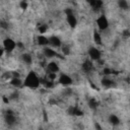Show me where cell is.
Instances as JSON below:
<instances>
[{
  "mask_svg": "<svg viewBox=\"0 0 130 130\" xmlns=\"http://www.w3.org/2000/svg\"><path fill=\"white\" fill-rule=\"evenodd\" d=\"M40 85V78L37 76V74L34 71H30L27 73L23 80V86L29 87V88H37Z\"/></svg>",
  "mask_w": 130,
  "mask_h": 130,
  "instance_id": "6da1fadb",
  "label": "cell"
},
{
  "mask_svg": "<svg viewBox=\"0 0 130 130\" xmlns=\"http://www.w3.org/2000/svg\"><path fill=\"white\" fill-rule=\"evenodd\" d=\"M16 47V43L10 39V38H7L3 41V49L6 50L7 52H12Z\"/></svg>",
  "mask_w": 130,
  "mask_h": 130,
  "instance_id": "7a4b0ae2",
  "label": "cell"
},
{
  "mask_svg": "<svg viewBox=\"0 0 130 130\" xmlns=\"http://www.w3.org/2000/svg\"><path fill=\"white\" fill-rule=\"evenodd\" d=\"M96 23H98V26L100 29L104 30V29H107L108 26H109V21L107 19V17L105 15H101L98 19H96Z\"/></svg>",
  "mask_w": 130,
  "mask_h": 130,
  "instance_id": "3957f363",
  "label": "cell"
},
{
  "mask_svg": "<svg viewBox=\"0 0 130 130\" xmlns=\"http://www.w3.org/2000/svg\"><path fill=\"white\" fill-rule=\"evenodd\" d=\"M5 122L9 125V126H12L16 123V118H15V115L12 111H7L6 114H5Z\"/></svg>",
  "mask_w": 130,
  "mask_h": 130,
  "instance_id": "277c9868",
  "label": "cell"
},
{
  "mask_svg": "<svg viewBox=\"0 0 130 130\" xmlns=\"http://www.w3.org/2000/svg\"><path fill=\"white\" fill-rule=\"evenodd\" d=\"M58 81H59V83H61V84H63V85H70V84H72V79L67 75V74H65V73H62V74H60V76H59V78H58Z\"/></svg>",
  "mask_w": 130,
  "mask_h": 130,
  "instance_id": "5b68a950",
  "label": "cell"
},
{
  "mask_svg": "<svg viewBox=\"0 0 130 130\" xmlns=\"http://www.w3.org/2000/svg\"><path fill=\"white\" fill-rule=\"evenodd\" d=\"M88 55L91 60H100L101 58V52L96 48H90L88 50Z\"/></svg>",
  "mask_w": 130,
  "mask_h": 130,
  "instance_id": "8992f818",
  "label": "cell"
},
{
  "mask_svg": "<svg viewBox=\"0 0 130 130\" xmlns=\"http://www.w3.org/2000/svg\"><path fill=\"white\" fill-rule=\"evenodd\" d=\"M48 40H49V45H51L52 47L58 48V47L61 46V41H60V39H59L58 37H56V36H52V37H50Z\"/></svg>",
  "mask_w": 130,
  "mask_h": 130,
  "instance_id": "52a82bcc",
  "label": "cell"
},
{
  "mask_svg": "<svg viewBox=\"0 0 130 130\" xmlns=\"http://www.w3.org/2000/svg\"><path fill=\"white\" fill-rule=\"evenodd\" d=\"M66 19H67L68 24H69L71 27H75V26H76V24H77V19H76L75 15H74L73 13L66 15Z\"/></svg>",
  "mask_w": 130,
  "mask_h": 130,
  "instance_id": "ba28073f",
  "label": "cell"
},
{
  "mask_svg": "<svg viewBox=\"0 0 130 130\" xmlns=\"http://www.w3.org/2000/svg\"><path fill=\"white\" fill-rule=\"evenodd\" d=\"M44 55H45L47 58H53V57H55V56L60 57V56L57 54V52L54 51V50L51 49V48H45V49H44ZM60 58H61V57H60Z\"/></svg>",
  "mask_w": 130,
  "mask_h": 130,
  "instance_id": "9c48e42d",
  "label": "cell"
},
{
  "mask_svg": "<svg viewBox=\"0 0 130 130\" xmlns=\"http://www.w3.org/2000/svg\"><path fill=\"white\" fill-rule=\"evenodd\" d=\"M47 68H48V71H49L50 73H55V74H56V72L59 71V66H58V64L55 63V62H50V63L47 65Z\"/></svg>",
  "mask_w": 130,
  "mask_h": 130,
  "instance_id": "30bf717a",
  "label": "cell"
},
{
  "mask_svg": "<svg viewBox=\"0 0 130 130\" xmlns=\"http://www.w3.org/2000/svg\"><path fill=\"white\" fill-rule=\"evenodd\" d=\"M10 84L14 87H21L23 85V81L19 77H12L10 80Z\"/></svg>",
  "mask_w": 130,
  "mask_h": 130,
  "instance_id": "8fae6325",
  "label": "cell"
},
{
  "mask_svg": "<svg viewBox=\"0 0 130 130\" xmlns=\"http://www.w3.org/2000/svg\"><path fill=\"white\" fill-rule=\"evenodd\" d=\"M68 114L69 115H75V116H81L83 113H82L81 110H79L76 107H70L68 109Z\"/></svg>",
  "mask_w": 130,
  "mask_h": 130,
  "instance_id": "7c38bea8",
  "label": "cell"
},
{
  "mask_svg": "<svg viewBox=\"0 0 130 130\" xmlns=\"http://www.w3.org/2000/svg\"><path fill=\"white\" fill-rule=\"evenodd\" d=\"M37 40H38V44L41 45V46H47V45H49V40H48V38H46L45 36L40 35V36L37 38Z\"/></svg>",
  "mask_w": 130,
  "mask_h": 130,
  "instance_id": "4fadbf2b",
  "label": "cell"
},
{
  "mask_svg": "<svg viewBox=\"0 0 130 130\" xmlns=\"http://www.w3.org/2000/svg\"><path fill=\"white\" fill-rule=\"evenodd\" d=\"M109 122H110L112 125L117 126V125H119V124H120V119H119V118H118L116 115L112 114V115L109 117Z\"/></svg>",
  "mask_w": 130,
  "mask_h": 130,
  "instance_id": "5bb4252c",
  "label": "cell"
},
{
  "mask_svg": "<svg viewBox=\"0 0 130 130\" xmlns=\"http://www.w3.org/2000/svg\"><path fill=\"white\" fill-rule=\"evenodd\" d=\"M89 4H90L94 9H99V8H101V6L103 5V1H101V0H91V1H89Z\"/></svg>",
  "mask_w": 130,
  "mask_h": 130,
  "instance_id": "9a60e30c",
  "label": "cell"
},
{
  "mask_svg": "<svg viewBox=\"0 0 130 130\" xmlns=\"http://www.w3.org/2000/svg\"><path fill=\"white\" fill-rule=\"evenodd\" d=\"M21 59H22V61H23L24 63H26V64H30V63L32 62V58H31V56H30L29 54H27V53L23 54V55L21 56Z\"/></svg>",
  "mask_w": 130,
  "mask_h": 130,
  "instance_id": "2e32d148",
  "label": "cell"
},
{
  "mask_svg": "<svg viewBox=\"0 0 130 130\" xmlns=\"http://www.w3.org/2000/svg\"><path fill=\"white\" fill-rule=\"evenodd\" d=\"M93 41H94V43L98 44V45H101V44H102V38H101V35H100L96 30H94V32H93Z\"/></svg>",
  "mask_w": 130,
  "mask_h": 130,
  "instance_id": "e0dca14e",
  "label": "cell"
},
{
  "mask_svg": "<svg viewBox=\"0 0 130 130\" xmlns=\"http://www.w3.org/2000/svg\"><path fill=\"white\" fill-rule=\"evenodd\" d=\"M88 106H89L90 109L94 110V109L98 108V106H99V102H98L95 99H90L89 102H88Z\"/></svg>",
  "mask_w": 130,
  "mask_h": 130,
  "instance_id": "ac0fdd59",
  "label": "cell"
},
{
  "mask_svg": "<svg viewBox=\"0 0 130 130\" xmlns=\"http://www.w3.org/2000/svg\"><path fill=\"white\" fill-rule=\"evenodd\" d=\"M82 68H83L84 71H89V70L92 68V64H91V62H90L89 60H86V61L83 63Z\"/></svg>",
  "mask_w": 130,
  "mask_h": 130,
  "instance_id": "d6986e66",
  "label": "cell"
},
{
  "mask_svg": "<svg viewBox=\"0 0 130 130\" xmlns=\"http://www.w3.org/2000/svg\"><path fill=\"white\" fill-rule=\"evenodd\" d=\"M102 84H103L104 86H106V87H110V86H112V85H113V81H112L111 79H109V78L105 77V78H103V79H102Z\"/></svg>",
  "mask_w": 130,
  "mask_h": 130,
  "instance_id": "ffe728a7",
  "label": "cell"
},
{
  "mask_svg": "<svg viewBox=\"0 0 130 130\" xmlns=\"http://www.w3.org/2000/svg\"><path fill=\"white\" fill-rule=\"evenodd\" d=\"M118 5H119V7L122 8V9H128V7H129L128 2H127L126 0H119Z\"/></svg>",
  "mask_w": 130,
  "mask_h": 130,
  "instance_id": "44dd1931",
  "label": "cell"
},
{
  "mask_svg": "<svg viewBox=\"0 0 130 130\" xmlns=\"http://www.w3.org/2000/svg\"><path fill=\"white\" fill-rule=\"evenodd\" d=\"M47 29H48L47 24H41V25L39 26V31H40L41 34H45V32L47 31Z\"/></svg>",
  "mask_w": 130,
  "mask_h": 130,
  "instance_id": "7402d4cb",
  "label": "cell"
},
{
  "mask_svg": "<svg viewBox=\"0 0 130 130\" xmlns=\"http://www.w3.org/2000/svg\"><path fill=\"white\" fill-rule=\"evenodd\" d=\"M19 5H20V8H23V9H25V8L27 7V3H26L25 1H21V2L19 3Z\"/></svg>",
  "mask_w": 130,
  "mask_h": 130,
  "instance_id": "603a6c76",
  "label": "cell"
},
{
  "mask_svg": "<svg viewBox=\"0 0 130 130\" xmlns=\"http://www.w3.org/2000/svg\"><path fill=\"white\" fill-rule=\"evenodd\" d=\"M112 72H113V71H112L111 69H109V68H105V69H104V74H105V75H109V74H111Z\"/></svg>",
  "mask_w": 130,
  "mask_h": 130,
  "instance_id": "cb8c5ba5",
  "label": "cell"
},
{
  "mask_svg": "<svg viewBox=\"0 0 130 130\" xmlns=\"http://www.w3.org/2000/svg\"><path fill=\"white\" fill-rule=\"evenodd\" d=\"M0 26L3 27V28H7L8 27V24L5 21H0Z\"/></svg>",
  "mask_w": 130,
  "mask_h": 130,
  "instance_id": "d4e9b609",
  "label": "cell"
},
{
  "mask_svg": "<svg viewBox=\"0 0 130 130\" xmlns=\"http://www.w3.org/2000/svg\"><path fill=\"white\" fill-rule=\"evenodd\" d=\"M69 52H70V51H69V48H68V47H64V48H63V53H64L65 55H68Z\"/></svg>",
  "mask_w": 130,
  "mask_h": 130,
  "instance_id": "484cf974",
  "label": "cell"
},
{
  "mask_svg": "<svg viewBox=\"0 0 130 130\" xmlns=\"http://www.w3.org/2000/svg\"><path fill=\"white\" fill-rule=\"evenodd\" d=\"M94 126H95V129H96V130H102V127L100 126V124H99V123H95V124H94Z\"/></svg>",
  "mask_w": 130,
  "mask_h": 130,
  "instance_id": "4316f807",
  "label": "cell"
},
{
  "mask_svg": "<svg viewBox=\"0 0 130 130\" xmlns=\"http://www.w3.org/2000/svg\"><path fill=\"white\" fill-rule=\"evenodd\" d=\"M3 53H4V49H3V46H1V45H0V57L3 55Z\"/></svg>",
  "mask_w": 130,
  "mask_h": 130,
  "instance_id": "83f0119b",
  "label": "cell"
},
{
  "mask_svg": "<svg viewBox=\"0 0 130 130\" xmlns=\"http://www.w3.org/2000/svg\"><path fill=\"white\" fill-rule=\"evenodd\" d=\"M123 35H124V36H125V37H129V31H128V30H125V31H124V34H123Z\"/></svg>",
  "mask_w": 130,
  "mask_h": 130,
  "instance_id": "f1b7e54d",
  "label": "cell"
},
{
  "mask_svg": "<svg viewBox=\"0 0 130 130\" xmlns=\"http://www.w3.org/2000/svg\"><path fill=\"white\" fill-rule=\"evenodd\" d=\"M3 101H4V103H6V104L8 103V100H7L6 98H4V99H3Z\"/></svg>",
  "mask_w": 130,
  "mask_h": 130,
  "instance_id": "f546056e",
  "label": "cell"
},
{
  "mask_svg": "<svg viewBox=\"0 0 130 130\" xmlns=\"http://www.w3.org/2000/svg\"><path fill=\"white\" fill-rule=\"evenodd\" d=\"M39 130H44V129L43 128H39Z\"/></svg>",
  "mask_w": 130,
  "mask_h": 130,
  "instance_id": "4dcf8cb0",
  "label": "cell"
}]
</instances>
